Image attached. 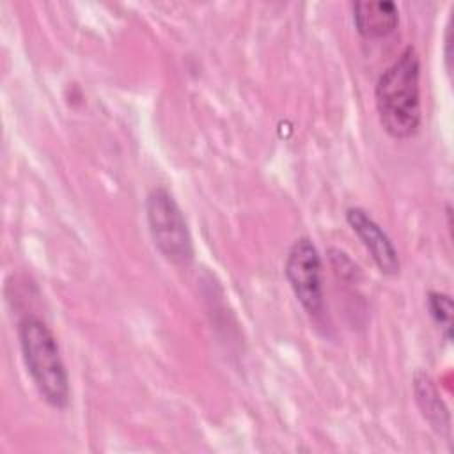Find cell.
I'll return each mask as SVG.
<instances>
[{"label": "cell", "mask_w": 454, "mask_h": 454, "mask_svg": "<svg viewBox=\"0 0 454 454\" xmlns=\"http://www.w3.org/2000/svg\"><path fill=\"white\" fill-rule=\"evenodd\" d=\"M374 101L380 124L390 137L403 140L417 133L422 119L420 59L411 44L380 74Z\"/></svg>", "instance_id": "6da1fadb"}, {"label": "cell", "mask_w": 454, "mask_h": 454, "mask_svg": "<svg viewBox=\"0 0 454 454\" xmlns=\"http://www.w3.org/2000/svg\"><path fill=\"white\" fill-rule=\"evenodd\" d=\"M21 356L34 387L43 401L55 408L69 406V376L51 328L37 316H25L18 323Z\"/></svg>", "instance_id": "7a4b0ae2"}, {"label": "cell", "mask_w": 454, "mask_h": 454, "mask_svg": "<svg viewBox=\"0 0 454 454\" xmlns=\"http://www.w3.org/2000/svg\"><path fill=\"white\" fill-rule=\"evenodd\" d=\"M145 218L154 247L160 254L177 264L188 266L193 261V239L188 222L168 190L156 186L145 199Z\"/></svg>", "instance_id": "3957f363"}, {"label": "cell", "mask_w": 454, "mask_h": 454, "mask_svg": "<svg viewBox=\"0 0 454 454\" xmlns=\"http://www.w3.org/2000/svg\"><path fill=\"white\" fill-rule=\"evenodd\" d=\"M286 278L301 303L303 310L314 321L325 319L323 264L321 255L309 236H300L287 250L284 264Z\"/></svg>", "instance_id": "277c9868"}, {"label": "cell", "mask_w": 454, "mask_h": 454, "mask_svg": "<svg viewBox=\"0 0 454 454\" xmlns=\"http://www.w3.org/2000/svg\"><path fill=\"white\" fill-rule=\"evenodd\" d=\"M346 222L360 238L362 245L371 254L378 270L385 275H397L401 268L399 255L383 227L364 207L358 206H351L346 209Z\"/></svg>", "instance_id": "5b68a950"}, {"label": "cell", "mask_w": 454, "mask_h": 454, "mask_svg": "<svg viewBox=\"0 0 454 454\" xmlns=\"http://www.w3.org/2000/svg\"><path fill=\"white\" fill-rule=\"evenodd\" d=\"M351 9L356 32L367 39L385 37L399 23V9L392 0H356Z\"/></svg>", "instance_id": "8992f818"}, {"label": "cell", "mask_w": 454, "mask_h": 454, "mask_svg": "<svg viewBox=\"0 0 454 454\" xmlns=\"http://www.w3.org/2000/svg\"><path fill=\"white\" fill-rule=\"evenodd\" d=\"M413 390L417 404L424 415V419L438 431H449V411L445 403L442 401L438 388L429 374L417 372L413 378Z\"/></svg>", "instance_id": "52a82bcc"}, {"label": "cell", "mask_w": 454, "mask_h": 454, "mask_svg": "<svg viewBox=\"0 0 454 454\" xmlns=\"http://www.w3.org/2000/svg\"><path fill=\"white\" fill-rule=\"evenodd\" d=\"M427 310L433 321L438 325L442 330L445 340H450L452 337V312H454V303L450 294L443 291H429L427 293Z\"/></svg>", "instance_id": "ba28073f"}]
</instances>
